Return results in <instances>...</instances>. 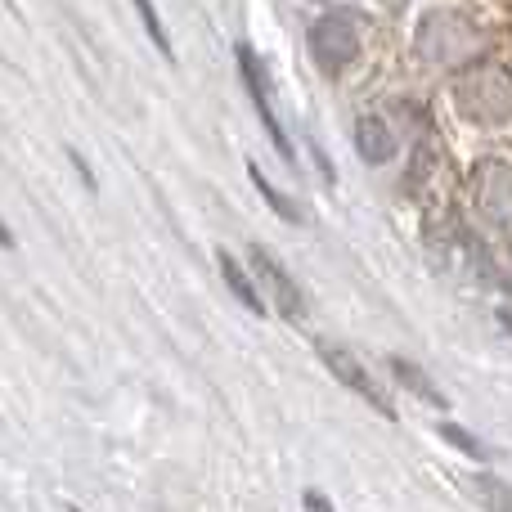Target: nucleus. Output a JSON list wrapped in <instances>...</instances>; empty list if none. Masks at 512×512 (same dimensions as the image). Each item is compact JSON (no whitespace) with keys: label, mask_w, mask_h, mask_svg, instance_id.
Returning <instances> with one entry per match:
<instances>
[{"label":"nucleus","mask_w":512,"mask_h":512,"mask_svg":"<svg viewBox=\"0 0 512 512\" xmlns=\"http://www.w3.org/2000/svg\"><path fill=\"white\" fill-rule=\"evenodd\" d=\"M418 54L436 68H454V63H468V59H481L486 54V36H481L477 23L459 14H427L423 27L414 36Z\"/></svg>","instance_id":"f257e3e1"},{"label":"nucleus","mask_w":512,"mask_h":512,"mask_svg":"<svg viewBox=\"0 0 512 512\" xmlns=\"http://www.w3.org/2000/svg\"><path fill=\"white\" fill-rule=\"evenodd\" d=\"M310 59L324 77H342L360 59V14L355 9H328L306 27Z\"/></svg>","instance_id":"f03ea898"},{"label":"nucleus","mask_w":512,"mask_h":512,"mask_svg":"<svg viewBox=\"0 0 512 512\" xmlns=\"http://www.w3.org/2000/svg\"><path fill=\"white\" fill-rule=\"evenodd\" d=\"M234 63H239L243 90H248V99H252L256 117H261L265 135H270V144H274V149H279V158H283V162H297V149H292L288 131H283V126H279V113H274V104H270V72H265V63L256 59V50H252L248 41H239V45H234Z\"/></svg>","instance_id":"7ed1b4c3"},{"label":"nucleus","mask_w":512,"mask_h":512,"mask_svg":"<svg viewBox=\"0 0 512 512\" xmlns=\"http://www.w3.org/2000/svg\"><path fill=\"white\" fill-rule=\"evenodd\" d=\"M248 261H252L256 279H261V288H270L274 310H279L288 324H306V292L297 288V279L288 274V265H283L270 248H261V243L248 248Z\"/></svg>","instance_id":"20e7f679"},{"label":"nucleus","mask_w":512,"mask_h":512,"mask_svg":"<svg viewBox=\"0 0 512 512\" xmlns=\"http://www.w3.org/2000/svg\"><path fill=\"white\" fill-rule=\"evenodd\" d=\"M315 351H319V360H324V369L333 373V378L342 382L346 391H355V396H360L364 405L378 409V414L387 418V423H396V405H391V400L382 396L378 382L369 378V369H364V364L355 360V355L346 351V346H337V342H315Z\"/></svg>","instance_id":"39448f33"},{"label":"nucleus","mask_w":512,"mask_h":512,"mask_svg":"<svg viewBox=\"0 0 512 512\" xmlns=\"http://www.w3.org/2000/svg\"><path fill=\"white\" fill-rule=\"evenodd\" d=\"M495 99V108H508V72L504 68H477L472 77L459 81V108L472 122L486 126V104Z\"/></svg>","instance_id":"423d86ee"},{"label":"nucleus","mask_w":512,"mask_h":512,"mask_svg":"<svg viewBox=\"0 0 512 512\" xmlns=\"http://www.w3.org/2000/svg\"><path fill=\"white\" fill-rule=\"evenodd\" d=\"M396 131H391L382 117H360L355 122V153H360L369 167H387L391 158H396Z\"/></svg>","instance_id":"0eeeda50"},{"label":"nucleus","mask_w":512,"mask_h":512,"mask_svg":"<svg viewBox=\"0 0 512 512\" xmlns=\"http://www.w3.org/2000/svg\"><path fill=\"white\" fill-rule=\"evenodd\" d=\"M216 270H221L225 288H230L234 297L243 301V310H252L256 319H265V315H270V306H265V297H261V292H256V283H252L248 265H243V261H234V252H230V248H216Z\"/></svg>","instance_id":"6e6552de"},{"label":"nucleus","mask_w":512,"mask_h":512,"mask_svg":"<svg viewBox=\"0 0 512 512\" xmlns=\"http://www.w3.org/2000/svg\"><path fill=\"white\" fill-rule=\"evenodd\" d=\"M387 364H391V373H396V378H400V387H409L418 400H427V405H432V409H450V396H445V391L436 387V382L427 378L423 369H418V364H409L405 355H391Z\"/></svg>","instance_id":"1a4fd4ad"},{"label":"nucleus","mask_w":512,"mask_h":512,"mask_svg":"<svg viewBox=\"0 0 512 512\" xmlns=\"http://www.w3.org/2000/svg\"><path fill=\"white\" fill-rule=\"evenodd\" d=\"M248 180H252V189H256V194H261L265 203H270V212L279 216L283 225H301V221H306V216H301V207L292 203V198L283 194L279 185H270V176H265V171L256 167V162H248Z\"/></svg>","instance_id":"9d476101"},{"label":"nucleus","mask_w":512,"mask_h":512,"mask_svg":"<svg viewBox=\"0 0 512 512\" xmlns=\"http://www.w3.org/2000/svg\"><path fill=\"white\" fill-rule=\"evenodd\" d=\"M135 5V14H140V23H144V32H149V41L158 45V54L167 63H176V45H171V36H167V23L158 18V9H153V0H131Z\"/></svg>","instance_id":"9b49d317"},{"label":"nucleus","mask_w":512,"mask_h":512,"mask_svg":"<svg viewBox=\"0 0 512 512\" xmlns=\"http://www.w3.org/2000/svg\"><path fill=\"white\" fill-rule=\"evenodd\" d=\"M436 432H441V436H445V441H450V445H454V450H463V454H468V459H495V450H490V445H486V441H481V436H472V432H468V427L450 423V418H445V423H441V427H436Z\"/></svg>","instance_id":"f8f14e48"},{"label":"nucleus","mask_w":512,"mask_h":512,"mask_svg":"<svg viewBox=\"0 0 512 512\" xmlns=\"http://www.w3.org/2000/svg\"><path fill=\"white\" fill-rule=\"evenodd\" d=\"M68 162H72V171H77V180L90 189V194H99V176H95V167L86 162V153L77 149V144H68Z\"/></svg>","instance_id":"ddd939ff"},{"label":"nucleus","mask_w":512,"mask_h":512,"mask_svg":"<svg viewBox=\"0 0 512 512\" xmlns=\"http://www.w3.org/2000/svg\"><path fill=\"white\" fill-rule=\"evenodd\" d=\"M477 490L490 499V508L495 512H508V486L499 477H477Z\"/></svg>","instance_id":"4468645a"},{"label":"nucleus","mask_w":512,"mask_h":512,"mask_svg":"<svg viewBox=\"0 0 512 512\" xmlns=\"http://www.w3.org/2000/svg\"><path fill=\"white\" fill-rule=\"evenodd\" d=\"M301 504H306L310 512H333V504H328L324 490H306V495H301Z\"/></svg>","instance_id":"2eb2a0df"},{"label":"nucleus","mask_w":512,"mask_h":512,"mask_svg":"<svg viewBox=\"0 0 512 512\" xmlns=\"http://www.w3.org/2000/svg\"><path fill=\"white\" fill-rule=\"evenodd\" d=\"M310 149H315V162H319V171H324V180H328V185H333V180H337V176H333V162H328V153H324V149H319V144H315V140H310Z\"/></svg>","instance_id":"dca6fc26"},{"label":"nucleus","mask_w":512,"mask_h":512,"mask_svg":"<svg viewBox=\"0 0 512 512\" xmlns=\"http://www.w3.org/2000/svg\"><path fill=\"white\" fill-rule=\"evenodd\" d=\"M14 243H18V239H14V230H9V225H5V221H0V248H5V252H9V248H14Z\"/></svg>","instance_id":"f3484780"},{"label":"nucleus","mask_w":512,"mask_h":512,"mask_svg":"<svg viewBox=\"0 0 512 512\" xmlns=\"http://www.w3.org/2000/svg\"><path fill=\"white\" fill-rule=\"evenodd\" d=\"M382 5H391V9H396V5H405V0H382Z\"/></svg>","instance_id":"a211bd4d"},{"label":"nucleus","mask_w":512,"mask_h":512,"mask_svg":"<svg viewBox=\"0 0 512 512\" xmlns=\"http://www.w3.org/2000/svg\"><path fill=\"white\" fill-rule=\"evenodd\" d=\"M68 512H81V508H68Z\"/></svg>","instance_id":"6ab92c4d"}]
</instances>
